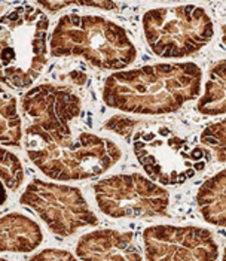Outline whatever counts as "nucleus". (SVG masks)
Listing matches in <instances>:
<instances>
[{
	"mask_svg": "<svg viewBox=\"0 0 226 261\" xmlns=\"http://www.w3.org/2000/svg\"><path fill=\"white\" fill-rule=\"evenodd\" d=\"M76 258L89 261L142 260L134 242V233L113 228H97L79 238L75 248Z\"/></svg>",
	"mask_w": 226,
	"mask_h": 261,
	"instance_id": "9d476101",
	"label": "nucleus"
},
{
	"mask_svg": "<svg viewBox=\"0 0 226 261\" xmlns=\"http://www.w3.org/2000/svg\"><path fill=\"white\" fill-rule=\"evenodd\" d=\"M24 128L18 100L3 87H0V142L9 146L22 143Z\"/></svg>",
	"mask_w": 226,
	"mask_h": 261,
	"instance_id": "4468645a",
	"label": "nucleus"
},
{
	"mask_svg": "<svg viewBox=\"0 0 226 261\" xmlns=\"http://www.w3.org/2000/svg\"><path fill=\"white\" fill-rule=\"evenodd\" d=\"M24 149L46 178L60 182L95 179L122 159L110 138L82 127L85 103L76 90L49 85L24 101Z\"/></svg>",
	"mask_w": 226,
	"mask_h": 261,
	"instance_id": "f257e3e1",
	"label": "nucleus"
},
{
	"mask_svg": "<svg viewBox=\"0 0 226 261\" xmlns=\"http://www.w3.org/2000/svg\"><path fill=\"white\" fill-rule=\"evenodd\" d=\"M30 260H55V261H72L76 260V255H73L70 251L66 249H57V248H48V249H42L38 254L31 255Z\"/></svg>",
	"mask_w": 226,
	"mask_h": 261,
	"instance_id": "6ab92c4d",
	"label": "nucleus"
},
{
	"mask_svg": "<svg viewBox=\"0 0 226 261\" xmlns=\"http://www.w3.org/2000/svg\"><path fill=\"white\" fill-rule=\"evenodd\" d=\"M3 11V5H0V12Z\"/></svg>",
	"mask_w": 226,
	"mask_h": 261,
	"instance_id": "412c9836",
	"label": "nucleus"
},
{
	"mask_svg": "<svg viewBox=\"0 0 226 261\" xmlns=\"http://www.w3.org/2000/svg\"><path fill=\"white\" fill-rule=\"evenodd\" d=\"M197 207L201 218L210 224L223 228L226 225V173L220 169L207 178L197 193Z\"/></svg>",
	"mask_w": 226,
	"mask_h": 261,
	"instance_id": "f8f14e48",
	"label": "nucleus"
},
{
	"mask_svg": "<svg viewBox=\"0 0 226 261\" xmlns=\"http://www.w3.org/2000/svg\"><path fill=\"white\" fill-rule=\"evenodd\" d=\"M201 88L203 70L197 63H158L113 72L104 80L102 100L123 114L165 115L197 100Z\"/></svg>",
	"mask_w": 226,
	"mask_h": 261,
	"instance_id": "f03ea898",
	"label": "nucleus"
},
{
	"mask_svg": "<svg viewBox=\"0 0 226 261\" xmlns=\"http://www.w3.org/2000/svg\"><path fill=\"white\" fill-rule=\"evenodd\" d=\"M86 6L102 11H115L118 5L113 0H39V6L45 12L57 14L67 6Z\"/></svg>",
	"mask_w": 226,
	"mask_h": 261,
	"instance_id": "f3484780",
	"label": "nucleus"
},
{
	"mask_svg": "<svg viewBox=\"0 0 226 261\" xmlns=\"http://www.w3.org/2000/svg\"><path fill=\"white\" fill-rule=\"evenodd\" d=\"M49 54L60 59H83L99 70H123L137 59L128 32L102 15L67 14L52 29Z\"/></svg>",
	"mask_w": 226,
	"mask_h": 261,
	"instance_id": "7ed1b4c3",
	"label": "nucleus"
},
{
	"mask_svg": "<svg viewBox=\"0 0 226 261\" xmlns=\"http://www.w3.org/2000/svg\"><path fill=\"white\" fill-rule=\"evenodd\" d=\"M25 179L24 166L20 157L12 151L0 146V181L6 185L9 191L20 190Z\"/></svg>",
	"mask_w": 226,
	"mask_h": 261,
	"instance_id": "2eb2a0df",
	"label": "nucleus"
},
{
	"mask_svg": "<svg viewBox=\"0 0 226 261\" xmlns=\"http://www.w3.org/2000/svg\"><path fill=\"white\" fill-rule=\"evenodd\" d=\"M99 211L113 220L161 218L168 214L170 193L142 173H116L92 185Z\"/></svg>",
	"mask_w": 226,
	"mask_h": 261,
	"instance_id": "0eeeda50",
	"label": "nucleus"
},
{
	"mask_svg": "<svg viewBox=\"0 0 226 261\" xmlns=\"http://www.w3.org/2000/svg\"><path fill=\"white\" fill-rule=\"evenodd\" d=\"M130 141L147 176L163 187L183 185L197 178L211 160L206 146L170 124L142 122Z\"/></svg>",
	"mask_w": 226,
	"mask_h": 261,
	"instance_id": "39448f33",
	"label": "nucleus"
},
{
	"mask_svg": "<svg viewBox=\"0 0 226 261\" xmlns=\"http://www.w3.org/2000/svg\"><path fill=\"white\" fill-rule=\"evenodd\" d=\"M20 203L33 211L48 230L60 238L75 236L83 228L99 224L83 193L73 185L33 179L25 185Z\"/></svg>",
	"mask_w": 226,
	"mask_h": 261,
	"instance_id": "6e6552de",
	"label": "nucleus"
},
{
	"mask_svg": "<svg viewBox=\"0 0 226 261\" xmlns=\"http://www.w3.org/2000/svg\"><path fill=\"white\" fill-rule=\"evenodd\" d=\"M142 120H136L131 117H125V115H115L109 121H106L104 124V130L116 133L119 136H122L125 139H130L131 135L134 133V130L142 124Z\"/></svg>",
	"mask_w": 226,
	"mask_h": 261,
	"instance_id": "a211bd4d",
	"label": "nucleus"
},
{
	"mask_svg": "<svg viewBox=\"0 0 226 261\" xmlns=\"http://www.w3.org/2000/svg\"><path fill=\"white\" fill-rule=\"evenodd\" d=\"M49 18L41 6L20 5L0 15V84L28 90L48 64Z\"/></svg>",
	"mask_w": 226,
	"mask_h": 261,
	"instance_id": "20e7f679",
	"label": "nucleus"
},
{
	"mask_svg": "<svg viewBox=\"0 0 226 261\" xmlns=\"http://www.w3.org/2000/svg\"><path fill=\"white\" fill-rule=\"evenodd\" d=\"M8 199H9V196H8V188H6V185H5L3 182L0 181V209L6 204Z\"/></svg>",
	"mask_w": 226,
	"mask_h": 261,
	"instance_id": "aec40b11",
	"label": "nucleus"
},
{
	"mask_svg": "<svg viewBox=\"0 0 226 261\" xmlns=\"http://www.w3.org/2000/svg\"><path fill=\"white\" fill-rule=\"evenodd\" d=\"M43 243L41 225L22 212L0 217V254H27Z\"/></svg>",
	"mask_w": 226,
	"mask_h": 261,
	"instance_id": "9b49d317",
	"label": "nucleus"
},
{
	"mask_svg": "<svg viewBox=\"0 0 226 261\" xmlns=\"http://www.w3.org/2000/svg\"><path fill=\"white\" fill-rule=\"evenodd\" d=\"M142 30L150 51L161 59H186L211 42L214 24L200 5L161 6L144 12Z\"/></svg>",
	"mask_w": 226,
	"mask_h": 261,
	"instance_id": "423d86ee",
	"label": "nucleus"
},
{
	"mask_svg": "<svg viewBox=\"0 0 226 261\" xmlns=\"http://www.w3.org/2000/svg\"><path fill=\"white\" fill-rule=\"evenodd\" d=\"M225 60H219L208 72L203 94L197 99V111L204 117H222L226 112Z\"/></svg>",
	"mask_w": 226,
	"mask_h": 261,
	"instance_id": "ddd939ff",
	"label": "nucleus"
},
{
	"mask_svg": "<svg viewBox=\"0 0 226 261\" xmlns=\"http://www.w3.org/2000/svg\"><path fill=\"white\" fill-rule=\"evenodd\" d=\"M201 145L214 154V159L219 163H225L226 160V122L225 120L214 121L204 127L200 136Z\"/></svg>",
	"mask_w": 226,
	"mask_h": 261,
	"instance_id": "dca6fc26",
	"label": "nucleus"
},
{
	"mask_svg": "<svg viewBox=\"0 0 226 261\" xmlns=\"http://www.w3.org/2000/svg\"><path fill=\"white\" fill-rule=\"evenodd\" d=\"M144 258L150 261H203L219 258V243L204 227L156 224L143 230Z\"/></svg>",
	"mask_w": 226,
	"mask_h": 261,
	"instance_id": "1a4fd4ad",
	"label": "nucleus"
}]
</instances>
